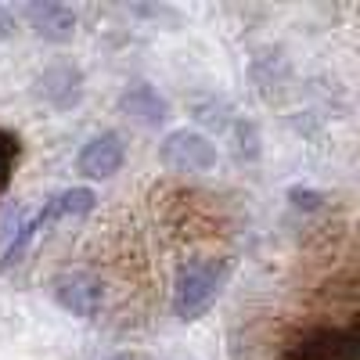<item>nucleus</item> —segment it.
I'll return each instance as SVG.
<instances>
[{
    "mask_svg": "<svg viewBox=\"0 0 360 360\" xmlns=\"http://www.w3.org/2000/svg\"><path fill=\"white\" fill-rule=\"evenodd\" d=\"M231 278L227 259H191L176 270L173 281V314L180 321H195L220 299L224 285Z\"/></svg>",
    "mask_w": 360,
    "mask_h": 360,
    "instance_id": "nucleus-1",
    "label": "nucleus"
},
{
    "mask_svg": "<svg viewBox=\"0 0 360 360\" xmlns=\"http://www.w3.org/2000/svg\"><path fill=\"white\" fill-rule=\"evenodd\" d=\"M162 166L173 173H209L217 166V144L195 130H173L162 141Z\"/></svg>",
    "mask_w": 360,
    "mask_h": 360,
    "instance_id": "nucleus-2",
    "label": "nucleus"
},
{
    "mask_svg": "<svg viewBox=\"0 0 360 360\" xmlns=\"http://www.w3.org/2000/svg\"><path fill=\"white\" fill-rule=\"evenodd\" d=\"M356 332H335V328H317L288 346L285 360H356Z\"/></svg>",
    "mask_w": 360,
    "mask_h": 360,
    "instance_id": "nucleus-3",
    "label": "nucleus"
},
{
    "mask_svg": "<svg viewBox=\"0 0 360 360\" xmlns=\"http://www.w3.org/2000/svg\"><path fill=\"white\" fill-rule=\"evenodd\" d=\"M54 299H58V307L76 314V317H94L105 303V288L98 278H90V274H58L54 278Z\"/></svg>",
    "mask_w": 360,
    "mask_h": 360,
    "instance_id": "nucleus-4",
    "label": "nucleus"
},
{
    "mask_svg": "<svg viewBox=\"0 0 360 360\" xmlns=\"http://www.w3.org/2000/svg\"><path fill=\"white\" fill-rule=\"evenodd\" d=\"M123 155H127L123 137H119V134H98L94 141L83 144V152H79V173L90 176V180H108V176L119 173Z\"/></svg>",
    "mask_w": 360,
    "mask_h": 360,
    "instance_id": "nucleus-5",
    "label": "nucleus"
},
{
    "mask_svg": "<svg viewBox=\"0 0 360 360\" xmlns=\"http://www.w3.org/2000/svg\"><path fill=\"white\" fill-rule=\"evenodd\" d=\"M119 112L127 119H134L137 127H162L166 115H169V105L152 83H134V86L123 90V98H119Z\"/></svg>",
    "mask_w": 360,
    "mask_h": 360,
    "instance_id": "nucleus-6",
    "label": "nucleus"
},
{
    "mask_svg": "<svg viewBox=\"0 0 360 360\" xmlns=\"http://www.w3.org/2000/svg\"><path fill=\"white\" fill-rule=\"evenodd\" d=\"M25 18L33 25V33L51 40V44H69L76 37V11L65 4H54V0H44V4H29Z\"/></svg>",
    "mask_w": 360,
    "mask_h": 360,
    "instance_id": "nucleus-7",
    "label": "nucleus"
},
{
    "mask_svg": "<svg viewBox=\"0 0 360 360\" xmlns=\"http://www.w3.org/2000/svg\"><path fill=\"white\" fill-rule=\"evenodd\" d=\"M37 90H40L44 101H51L54 108L65 112V108L79 105V98H83V72L72 69V65H54L40 76Z\"/></svg>",
    "mask_w": 360,
    "mask_h": 360,
    "instance_id": "nucleus-8",
    "label": "nucleus"
},
{
    "mask_svg": "<svg viewBox=\"0 0 360 360\" xmlns=\"http://www.w3.org/2000/svg\"><path fill=\"white\" fill-rule=\"evenodd\" d=\"M94 191L90 188H69V191H62L58 198H51V205H54V217L58 220H69V217H86L90 209H94Z\"/></svg>",
    "mask_w": 360,
    "mask_h": 360,
    "instance_id": "nucleus-9",
    "label": "nucleus"
},
{
    "mask_svg": "<svg viewBox=\"0 0 360 360\" xmlns=\"http://www.w3.org/2000/svg\"><path fill=\"white\" fill-rule=\"evenodd\" d=\"M15 162H18V137L11 130H0V191H8Z\"/></svg>",
    "mask_w": 360,
    "mask_h": 360,
    "instance_id": "nucleus-10",
    "label": "nucleus"
},
{
    "mask_svg": "<svg viewBox=\"0 0 360 360\" xmlns=\"http://www.w3.org/2000/svg\"><path fill=\"white\" fill-rule=\"evenodd\" d=\"M288 198H292L299 209H317V205L324 202V195H321V191H303V188H292V191H288Z\"/></svg>",
    "mask_w": 360,
    "mask_h": 360,
    "instance_id": "nucleus-11",
    "label": "nucleus"
},
{
    "mask_svg": "<svg viewBox=\"0 0 360 360\" xmlns=\"http://www.w3.org/2000/svg\"><path fill=\"white\" fill-rule=\"evenodd\" d=\"M15 33V15L8 8H0V40H8Z\"/></svg>",
    "mask_w": 360,
    "mask_h": 360,
    "instance_id": "nucleus-12",
    "label": "nucleus"
},
{
    "mask_svg": "<svg viewBox=\"0 0 360 360\" xmlns=\"http://www.w3.org/2000/svg\"><path fill=\"white\" fill-rule=\"evenodd\" d=\"M112 360H134V356H127V353H119V356H112Z\"/></svg>",
    "mask_w": 360,
    "mask_h": 360,
    "instance_id": "nucleus-13",
    "label": "nucleus"
}]
</instances>
